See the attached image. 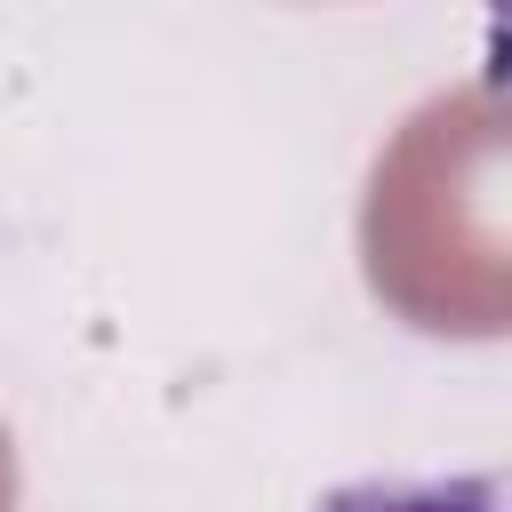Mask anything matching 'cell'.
I'll return each mask as SVG.
<instances>
[{"label":"cell","instance_id":"obj_1","mask_svg":"<svg viewBox=\"0 0 512 512\" xmlns=\"http://www.w3.org/2000/svg\"><path fill=\"white\" fill-rule=\"evenodd\" d=\"M312 512H504V480L496 472H464V480H352V488L320 496Z\"/></svg>","mask_w":512,"mask_h":512}]
</instances>
